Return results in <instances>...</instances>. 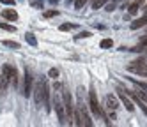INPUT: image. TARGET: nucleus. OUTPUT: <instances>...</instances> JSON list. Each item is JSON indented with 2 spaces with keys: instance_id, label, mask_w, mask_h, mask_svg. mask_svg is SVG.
Listing matches in <instances>:
<instances>
[{
  "instance_id": "35",
  "label": "nucleus",
  "mask_w": 147,
  "mask_h": 127,
  "mask_svg": "<svg viewBox=\"0 0 147 127\" xmlns=\"http://www.w3.org/2000/svg\"><path fill=\"white\" fill-rule=\"evenodd\" d=\"M0 76H2V74H0Z\"/></svg>"
},
{
  "instance_id": "16",
  "label": "nucleus",
  "mask_w": 147,
  "mask_h": 127,
  "mask_svg": "<svg viewBox=\"0 0 147 127\" xmlns=\"http://www.w3.org/2000/svg\"><path fill=\"white\" fill-rule=\"evenodd\" d=\"M0 28H4V30H7V32H16V27H14V25L4 23V21H0Z\"/></svg>"
},
{
  "instance_id": "2",
  "label": "nucleus",
  "mask_w": 147,
  "mask_h": 127,
  "mask_svg": "<svg viewBox=\"0 0 147 127\" xmlns=\"http://www.w3.org/2000/svg\"><path fill=\"white\" fill-rule=\"evenodd\" d=\"M13 71H14V67H11L9 64H5V66L2 67V76H0V92L2 94L5 92L9 81H11V78H13Z\"/></svg>"
},
{
  "instance_id": "8",
  "label": "nucleus",
  "mask_w": 147,
  "mask_h": 127,
  "mask_svg": "<svg viewBox=\"0 0 147 127\" xmlns=\"http://www.w3.org/2000/svg\"><path fill=\"white\" fill-rule=\"evenodd\" d=\"M129 97H131V99H133L136 104L140 106V110H142V111H144V115L147 116V102H144V101L138 97V95H136V92H129Z\"/></svg>"
},
{
  "instance_id": "1",
  "label": "nucleus",
  "mask_w": 147,
  "mask_h": 127,
  "mask_svg": "<svg viewBox=\"0 0 147 127\" xmlns=\"http://www.w3.org/2000/svg\"><path fill=\"white\" fill-rule=\"evenodd\" d=\"M53 104H55V111H57V116H59V122L64 125L67 120H66V104H64V99H62V92H57L55 94V101H53Z\"/></svg>"
},
{
  "instance_id": "30",
  "label": "nucleus",
  "mask_w": 147,
  "mask_h": 127,
  "mask_svg": "<svg viewBox=\"0 0 147 127\" xmlns=\"http://www.w3.org/2000/svg\"><path fill=\"white\" fill-rule=\"evenodd\" d=\"M140 44H142V46H147V35H145V37L140 41Z\"/></svg>"
},
{
  "instance_id": "28",
  "label": "nucleus",
  "mask_w": 147,
  "mask_h": 127,
  "mask_svg": "<svg viewBox=\"0 0 147 127\" xmlns=\"http://www.w3.org/2000/svg\"><path fill=\"white\" fill-rule=\"evenodd\" d=\"M2 4H5V5H13L14 4V0H0Z\"/></svg>"
},
{
  "instance_id": "18",
  "label": "nucleus",
  "mask_w": 147,
  "mask_h": 127,
  "mask_svg": "<svg viewBox=\"0 0 147 127\" xmlns=\"http://www.w3.org/2000/svg\"><path fill=\"white\" fill-rule=\"evenodd\" d=\"M138 7H140V4H138V2L131 4V5H129V9H128V11H129V14H136V13H138Z\"/></svg>"
},
{
  "instance_id": "23",
  "label": "nucleus",
  "mask_w": 147,
  "mask_h": 127,
  "mask_svg": "<svg viewBox=\"0 0 147 127\" xmlns=\"http://www.w3.org/2000/svg\"><path fill=\"white\" fill-rule=\"evenodd\" d=\"M71 28H75V25H73V23H64V25H60V30H71Z\"/></svg>"
},
{
  "instance_id": "9",
  "label": "nucleus",
  "mask_w": 147,
  "mask_h": 127,
  "mask_svg": "<svg viewBox=\"0 0 147 127\" xmlns=\"http://www.w3.org/2000/svg\"><path fill=\"white\" fill-rule=\"evenodd\" d=\"M107 108H108V110H112V111L119 108V101L115 99L113 95H107Z\"/></svg>"
},
{
  "instance_id": "21",
  "label": "nucleus",
  "mask_w": 147,
  "mask_h": 127,
  "mask_svg": "<svg viewBox=\"0 0 147 127\" xmlns=\"http://www.w3.org/2000/svg\"><path fill=\"white\" fill-rule=\"evenodd\" d=\"M85 2H87V0H75V7L76 9H82L83 5H85Z\"/></svg>"
},
{
  "instance_id": "14",
  "label": "nucleus",
  "mask_w": 147,
  "mask_h": 127,
  "mask_svg": "<svg viewBox=\"0 0 147 127\" xmlns=\"http://www.w3.org/2000/svg\"><path fill=\"white\" fill-rule=\"evenodd\" d=\"M25 41L28 42L30 46H37V39H36L34 34H30V32H27V34H25Z\"/></svg>"
},
{
  "instance_id": "29",
  "label": "nucleus",
  "mask_w": 147,
  "mask_h": 127,
  "mask_svg": "<svg viewBox=\"0 0 147 127\" xmlns=\"http://www.w3.org/2000/svg\"><path fill=\"white\" fill-rule=\"evenodd\" d=\"M89 35H90V32H82L78 37H89Z\"/></svg>"
},
{
  "instance_id": "32",
  "label": "nucleus",
  "mask_w": 147,
  "mask_h": 127,
  "mask_svg": "<svg viewBox=\"0 0 147 127\" xmlns=\"http://www.w3.org/2000/svg\"><path fill=\"white\" fill-rule=\"evenodd\" d=\"M50 2H51V4H55V2H59V0H50Z\"/></svg>"
},
{
  "instance_id": "25",
  "label": "nucleus",
  "mask_w": 147,
  "mask_h": 127,
  "mask_svg": "<svg viewBox=\"0 0 147 127\" xmlns=\"http://www.w3.org/2000/svg\"><path fill=\"white\" fill-rule=\"evenodd\" d=\"M48 76H50V78H57V76H59V71H57V69H50Z\"/></svg>"
},
{
  "instance_id": "15",
  "label": "nucleus",
  "mask_w": 147,
  "mask_h": 127,
  "mask_svg": "<svg viewBox=\"0 0 147 127\" xmlns=\"http://www.w3.org/2000/svg\"><path fill=\"white\" fill-rule=\"evenodd\" d=\"M99 46H101L103 49H107V48H112V46H113V41H112V39H103V41L99 42Z\"/></svg>"
},
{
  "instance_id": "17",
  "label": "nucleus",
  "mask_w": 147,
  "mask_h": 127,
  "mask_svg": "<svg viewBox=\"0 0 147 127\" xmlns=\"http://www.w3.org/2000/svg\"><path fill=\"white\" fill-rule=\"evenodd\" d=\"M4 46H7V48H14V49H20V42H16V41H4Z\"/></svg>"
},
{
  "instance_id": "36",
  "label": "nucleus",
  "mask_w": 147,
  "mask_h": 127,
  "mask_svg": "<svg viewBox=\"0 0 147 127\" xmlns=\"http://www.w3.org/2000/svg\"><path fill=\"white\" fill-rule=\"evenodd\" d=\"M145 76H147V74H145Z\"/></svg>"
},
{
  "instance_id": "11",
  "label": "nucleus",
  "mask_w": 147,
  "mask_h": 127,
  "mask_svg": "<svg viewBox=\"0 0 147 127\" xmlns=\"http://www.w3.org/2000/svg\"><path fill=\"white\" fill-rule=\"evenodd\" d=\"M80 113H82L83 124H85L87 127H90V125H92V120H90V116H89V113H87V110H85V106H80Z\"/></svg>"
},
{
  "instance_id": "33",
  "label": "nucleus",
  "mask_w": 147,
  "mask_h": 127,
  "mask_svg": "<svg viewBox=\"0 0 147 127\" xmlns=\"http://www.w3.org/2000/svg\"><path fill=\"white\" fill-rule=\"evenodd\" d=\"M113 2H115V4H117V2H121V0H113Z\"/></svg>"
},
{
  "instance_id": "12",
  "label": "nucleus",
  "mask_w": 147,
  "mask_h": 127,
  "mask_svg": "<svg viewBox=\"0 0 147 127\" xmlns=\"http://www.w3.org/2000/svg\"><path fill=\"white\" fill-rule=\"evenodd\" d=\"M140 27H147V16H144V18H140V19H136V21H133V23H131V28L133 30L140 28Z\"/></svg>"
},
{
  "instance_id": "10",
  "label": "nucleus",
  "mask_w": 147,
  "mask_h": 127,
  "mask_svg": "<svg viewBox=\"0 0 147 127\" xmlns=\"http://www.w3.org/2000/svg\"><path fill=\"white\" fill-rule=\"evenodd\" d=\"M2 16H4L5 19H11V21L18 19V13H16L14 9H4V11H2Z\"/></svg>"
},
{
  "instance_id": "13",
  "label": "nucleus",
  "mask_w": 147,
  "mask_h": 127,
  "mask_svg": "<svg viewBox=\"0 0 147 127\" xmlns=\"http://www.w3.org/2000/svg\"><path fill=\"white\" fill-rule=\"evenodd\" d=\"M129 80H131V83H133V85H135V87L138 88V90H144V92L147 94V83H144V81H138L136 78H129Z\"/></svg>"
},
{
  "instance_id": "27",
  "label": "nucleus",
  "mask_w": 147,
  "mask_h": 127,
  "mask_svg": "<svg viewBox=\"0 0 147 127\" xmlns=\"http://www.w3.org/2000/svg\"><path fill=\"white\" fill-rule=\"evenodd\" d=\"M136 95H138L144 102H147V94H145V92H136Z\"/></svg>"
},
{
  "instance_id": "31",
  "label": "nucleus",
  "mask_w": 147,
  "mask_h": 127,
  "mask_svg": "<svg viewBox=\"0 0 147 127\" xmlns=\"http://www.w3.org/2000/svg\"><path fill=\"white\" fill-rule=\"evenodd\" d=\"M135 2H138V4L142 5V4H144V0H135Z\"/></svg>"
},
{
  "instance_id": "5",
  "label": "nucleus",
  "mask_w": 147,
  "mask_h": 127,
  "mask_svg": "<svg viewBox=\"0 0 147 127\" xmlns=\"http://www.w3.org/2000/svg\"><path fill=\"white\" fill-rule=\"evenodd\" d=\"M43 90H45V80H41V81H37L36 88H34V101L37 106L43 104Z\"/></svg>"
},
{
  "instance_id": "7",
  "label": "nucleus",
  "mask_w": 147,
  "mask_h": 127,
  "mask_svg": "<svg viewBox=\"0 0 147 127\" xmlns=\"http://www.w3.org/2000/svg\"><path fill=\"white\" fill-rule=\"evenodd\" d=\"M32 74L30 72H25V97H28V95H32Z\"/></svg>"
},
{
  "instance_id": "26",
  "label": "nucleus",
  "mask_w": 147,
  "mask_h": 127,
  "mask_svg": "<svg viewBox=\"0 0 147 127\" xmlns=\"http://www.w3.org/2000/svg\"><path fill=\"white\" fill-rule=\"evenodd\" d=\"M53 16H57V11H46L45 13V18H53Z\"/></svg>"
},
{
  "instance_id": "19",
  "label": "nucleus",
  "mask_w": 147,
  "mask_h": 127,
  "mask_svg": "<svg viewBox=\"0 0 147 127\" xmlns=\"http://www.w3.org/2000/svg\"><path fill=\"white\" fill-rule=\"evenodd\" d=\"M107 2H108V0H94L92 7H94V9H99V7H103V5H107Z\"/></svg>"
},
{
  "instance_id": "4",
  "label": "nucleus",
  "mask_w": 147,
  "mask_h": 127,
  "mask_svg": "<svg viewBox=\"0 0 147 127\" xmlns=\"http://www.w3.org/2000/svg\"><path fill=\"white\" fill-rule=\"evenodd\" d=\"M128 90H124V88H117V95H119V99L122 101V104L126 106V110L128 111H133L135 110V106H133V102H131V99L128 97V94H126Z\"/></svg>"
},
{
  "instance_id": "20",
  "label": "nucleus",
  "mask_w": 147,
  "mask_h": 127,
  "mask_svg": "<svg viewBox=\"0 0 147 127\" xmlns=\"http://www.w3.org/2000/svg\"><path fill=\"white\" fill-rule=\"evenodd\" d=\"M75 125H83V120H82V113H80V110L75 113Z\"/></svg>"
},
{
  "instance_id": "22",
  "label": "nucleus",
  "mask_w": 147,
  "mask_h": 127,
  "mask_svg": "<svg viewBox=\"0 0 147 127\" xmlns=\"http://www.w3.org/2000/svg\"><path fill=\"white\" fill-rule=\"evenodd\" d=\"M105 9H107V11H113V9H115V2H113V0H108V2H107V7H105Z\"/></svg>"
},
{
  "instance_id": "34",
  "label": "nucleus",
  "mask_w": 147,
  "mask_h": 127,
  "mask_svg": "<svg viewBox=\"0 0 147 127\" xmlns=\"http://www.w3.org/2000/svg\"><path fill=\"white\" fill-rule=\"evenodd\" d=\"M145 14H147V5H145Z\"/></svg>"
},
{
  "instance_id": "6",
  "label": "nucleus",
  "mask_w": 147,
  "mask_h": 127,
  "mask_svg": "<svg viewBox=\"0 0 147 127\" xmlns=\"http://www.w3.org/2000/svg\"><path fill=\"white\" fill-rule=\"evenodd\" d=\"M128 71H131V72H138V74H147V64H144V62H140V60H136V62H133L131 66L128 67Z\"/></svg>"
},
{
  "instance_id": "3",
  "label": "nucleus",
  "mask_w": 147,
  "mask_h": 127,
  "mask_svg": "<svg viewBox=\"0 0 147 127\" xmlns=\"http://www.w3.org/2000/svg\"><path fill=\"white\" fill-rule=\"evenodd\" d=\"M89 102H90V111H92L94 115H99L101 118H105V113H103L101 106H99V102H98L96 92H90V94H89Z\"/></svg>"
},
{
  "instance_id": "24",
  "label": "nucleus",
  "mask_w": 147,
  "mask_h": 127,
  "mask_svg": "<svg viewBox=\"0 0 147 127\" xmlns=\"http://www.w3.org/2000/svg\"><path fill=\"white\" fill-rule=\"evenodd\" d=\"M11 81H13V85H14V87L18 85V72H16V69L13 71V78H11Z\"/></svg>"
}]
</instances>
